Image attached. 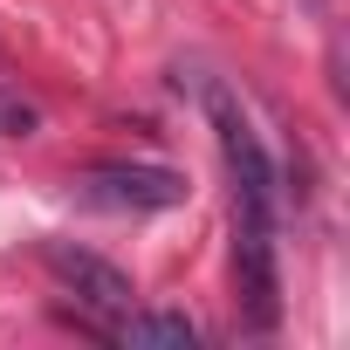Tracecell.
Returning a JSON list of instances; mask_svg holds the SVG:
<instances>
[{"instance_id":"obj_1","label":"cell","mask_w":350,"mask_h":350,"mask_svg":"<svg viewBox=\"0 0 350 350\" xmlns=\"http://www.w3.org/2000/svg\"><path fill=\"white\" fill-rule=\"evenodd\" d=\"M42 261H49V275H55L83 309H96V316L137 309V288H131V275H124L117 261H103V254H90V247H76V241H42Z\"/></svg>"},{"instance_id":"obj_2","label":"cell","mask_w":350,"mask_h":350,"mask_svg":"<svg viewBox=\"0 0 350 350\" xmlns=\"http://www.w3.org/2000/svg\"><path fill=\"white\" fill-rule=\"evenodd\" d=\"M83 200L103 213H165L186 200V179L172 165H96L83 179Z\"/></svg>"},{"instance_id":"obj_3","label":"cell","mask_w":350,"mask_h":350,"mask_svg":"<svg viewBox=\"0 0 350 350\" xmlns=\"http://www.w3.org/2000/svg\"><path fill=\"white\" fill-rule=\"evenodd\" d=\"M117 343H131V350H193L200 329L186 316H172V309H124L117 316Z\"/></svg>"},{"instance_id":"obj_4","label":"cell","mask_w":350,"mask_h":350,"mask_svg":"<svg viewBox=\"0 0 350 350\" xmlns=\"http://www.w3.org/2000/svg\"><path fill=\"white\" fill-rule=\"evenodd\" d=\"M302 8H316V14H323V8H329V0H302Z\"/></svg>"}]
</instances>
